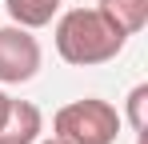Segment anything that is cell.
<instances>
[{
    "mask_svg": "<svg viewBox=\"0 0 148 144\" xmlns=\"http://www.w3.org/2000/svg\"><path fill=\"white\" fill-rule=\"evenodd\" d=\"M36 144H64V140H56V136H48V140H36Z\"/></svg>",
    "mask_w": 148,
    "mask_h": 144,
    "instance_id": "9",
    "label": "cell"
},
{
    "mask_svg": "<svg viewBox=\"0 0 148 144\" xmlns=\"http://www.w3.org/2000/svg\"><path fill=\"white\" fill-rule=\"evenodd\" d=\"M136 144H144V136H136Z\"/></svg>",
    "mask_w": 148,
    "mask_h": 144,
    "instance_id": "10",
    "label": "cell"
},
{
    "mask_svg": "<svg viewBox=\"0 0 148 144\" xmlns=\"http://www.w3.org/2000/svg\"><path fill=\"white\" fill-rule=\"evenodd\" d=\"M8 104H12V96L0 88V124H4V116H8Z\"/></svg>",
    "mask_w": 148,
    "mask_h": 144,
    "instance_id": "8",
    "label": "cell"
},
{
    "mask_svg": "<svg viewBox=\"0 0 148 144\" xmlns=\"http://www.w3.org/2000/svg\"><path fill=\"white\" fill-rule=\"evenodd\" d=\"M120 112L100 100V96H84L64 104L56 116H52V136L64 144H116L120 136Z\"/></svg>",
    "mask_w": 148,
    "mask_h": 144,
    "instance_id": "2",
    "label": "cell"
},
{
    "mask_svg": "<svg viewBox=\"0 0 148 144\" xmlns=\"http://www.w3.org/2000/svg\"><path fill=\"white\" fill-rule=\"evenodd\" d=\"M44 132V112L32 100H12L0 124V144H36Z\"/></svg>",
    "mask_w": 148,
    "mask_h": 144,
    "instance_id": "4",
    "label": "cell"
},
{
    "mask_svg": "<svg viewBox=\"0 0 148 144\" xmlns=\"http://www.w3.org/2000/svg\"><path fill=\"white\" fill-rule=\"evenodd\" d=\"M60 4H64V0H4L8 20L20 24V28H28V32L52 24V20H56V12H60Z\"/></svg>",
    "mask_w": 148,
    "mask_h": 144,
    "instance_id": "5",
    "label": "cell"
},
{
    "mask_svg": "<svg viewBox=\"0 0 148 144\" xmlns=\"http://www.w3.org/2000/svg\"><path fill=\"white\" fill-rule=\"evenodd\" d=\"M120 120L132 124L136 136H144V132H148V84H136V88L128 92V100H124V116H120Z\"/></svg>",
    "mask_w": 148,
    "mask_h": 144,
    "instance_id": "7",
    "label": "cell"
},
{
    "mask_svg": "<svg viewBox=\"0 0 148 144\" xmlns=\"http://www.w3.org/2000/svg\"><path fill=\"white\" fill-rule=\"evenodd\" d=\"M96 8L120 28L124 36H136L148 24V0H96Z\"/></svg>",
    "mask_w": 148,
    "mask_h": 144,
    "instance_id": "6",
    "label": "cell"
},
{
    "mask_svg": "<svg viewBox=\"0 0 148 144\" xmlns=\"http://www.w3.org/2000/svg\"><path fill=\"white\" fill-rule=\"evenodd\" d=\"M40 40L20 28V24H4L0 28V84H28L40 72Z\"/></svg>",
    "mask_w": 148,
    "mask_h": 144,
    "instance_id": "3",
    "label": "cell"
},
{
    "mask_svg": "<svg viewBox=\"0 0 148 144\" xmlns=\"http://www.w3.org/2000/svg\"><path fill=\"white\" fill-rule=\"evenodd\" d=\"M56 52L64 64L72 68H92V64H108L116 60L128 44L116 24L108 20L100 8H68V12H56Z\"/></svg>",
    "mask_w": 148,
    "mask_h": 144,
    "instance_id": "1",
    "label": "cell"
}]
</instances>
